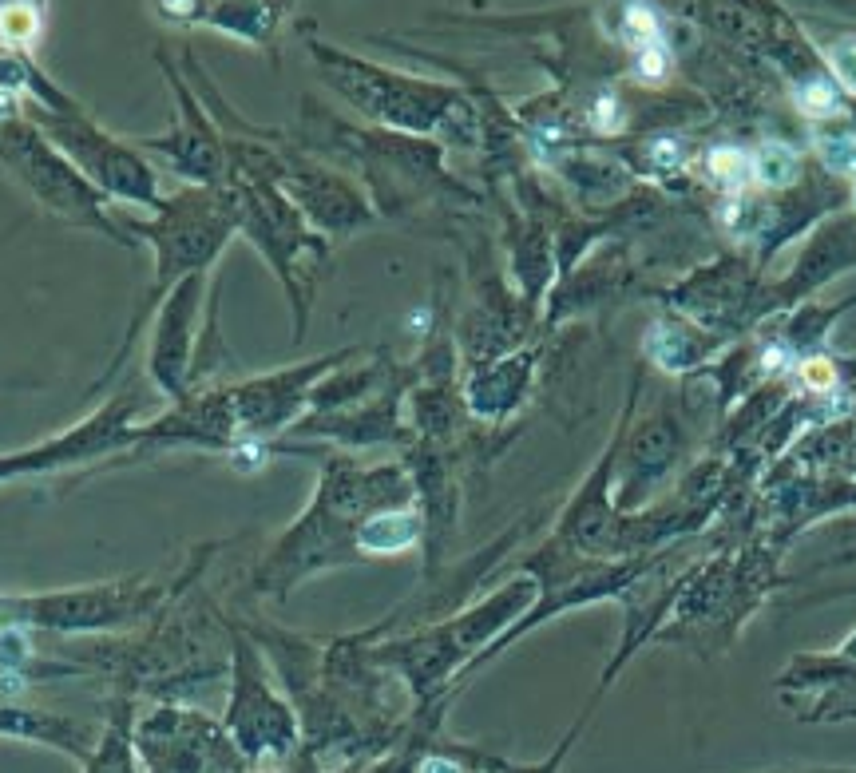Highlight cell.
Masks as SVG:
<instances>
[{
  "instance_id": "6da1fadb",
  "label": "cell",
  "mask_w": 856,
  "mask_h": 773,
  "mask_svg": "<svg viewBox=\"0 0 856 773\" xmlns=\"http://www.w3.org/2000/svg\"><path fill=\"white\" fill-rule=\"evenodd\" d=\"M417 536H421L417 516H409V512L377 516V520H369V524L361 528V548H369V552H397V548L413 544Z\"/></svg>"
},
{
  "instance_id": "7a4b0ae2",
  "label": "cell",
  "mask_w": 856,
  "mask_h": 773,
  "mask_svg": "<svg viewBox=\"0 0 856 773\" xmlns=\"http://www.w3.org/2000/svg\"><path fill=\"white\" fill-rule=\"evenodd\" d=\"M793 171H797V159L785 143H765L757 155H753V179L765 183V187H785L793 183Z\"/></svg>"
},
{
  "instance_id": "3957f363",
  "label": "cell",
  "mask_w": 856,
  "mask_h": 773,
  "mask_svg": "<svg viewBox=\"0 0 856 773\" xmlns=\"http://www.w3.org/2000/svg\"><path fill=\"white\" fill-rule=\"evenodd\" d=\"M797 108L805 115H837L841 111V100H837V88L825 84V80H805L797 88Z\"/></svg>"
},
{
  "instance_id": "277c9868",
  "label": "cell",
  "mask_w": 856,
  "mask_h": 773,
  "mask_svg": "<svg viewBox=\"0 0 856 773\" xmlns=\"http://www.w3.org/2000/svg\"><path fill=\"white\" fill-rule=\"evenodd\" d=\"M710 171H714V179H718V183H726V187H742V183H746V171H753V163H749L742 151L718 147V151L710 155Z\"/></svg>"
},
{
  "instance_id": "5b68a950",
  "label": "cell",
  "mask_w": 856,
  "mask_h": 773,
  "mask_svg": "<svg viewBox=\"0 0 856 773\" xmlns=\"http://www.w3.org/2000/svg\"><path fill=\"white\" fill-rule=\"evenodd\" d=\"M821 159H825V167L837 171V175H856V139H849V135H829V139H821Z\"/></svg>"
},
{
  "instance_id": "8992f818",
  "label": "cell",
  "mask_w": 856,
  "mask_h": 773,
  "mask_svg": "<svg viewBox=\"0 0 856 773\" xmlns=\"http://www.w3.org/2000/svg\"><path fill=\"white\" fill-rule=\"evenodd\" d=\"M829 64L841 76V84L856 96V40H841L829 48Z\"/></svg>"
},
{
  "instance_id": "52a82bcc",
  "label": "cell",
  "mask_w": 856,
  "mask_h": 773,
  "mask_svg": "<svg viewBox=\"0 0 856 773\" xmlns=\"http://www.w3.org/2000/svg\"><path fill=\"white\" fill-rule=\"evenodd\" d=\"M627 32H631V36H635V44H639V48H650V44H654V32H658V28H654V16H650V8H627Z\"/></svg>"
},
{
  "instance_id": "ba28073f",
  "label": "cell",
  "mask_w": 856,
  "mask_h": 773,
  "mask_svg": "<svg viewBox=\"0 0 856 773\" xmlns=\"http://www.w3.org/2000/svg\"><path fill=\"white\" fill-rule=\"evenodd\" d=\"M595 123H599L603 131H615V127H619V115H615V100H611V96H599V100H595Z\"/></svg>"
},
{
  "instance_id": "9c48e42d",
  "label": "cell",
  "mask_w": 856,
  "mask_h": 773,
  "mask_svg": "<svg viewBox=\"0 0 856 773\" xmlns=\"http://www.w3.org/2000/svg\"><path fill=\"white\" fill-rule=\"evenodd\" d=\"M805 381H809V385H817V389L833 385V365H825V361H809V365H805Z\"/></svg>"
},
{
  "instance_id": "30bf717a",
  "label": "cell",
  "mask_w": 856,
  "mask_h": 773,
  "mask_svg": "<svg viewBox=\"0 0 856 773\" xmlns=\"http://www.w3.org/2000/svg\"><path fill=\"white\" fill-rule=\"evenodd\" d=\"M662 68H666V56H662L658 48H646V52H642V72H646V80H658Z\"/></svg>"
},
{
  "instance_id": "8fae6325",
  "label": "cell",
  "mask_w": 856,
  "mask_h": 773,
  "mask_svg": "<svg viewBox=\"0 0 856 773\" xmlns=\"http://www.w3.org/2000/svg\"><path fill=\"white\" fill-rule=\"evenodd\" d=\"M654 163H666V167H674V163H678V143H670V139L654 143Z\"/></svg>"
},
{
  "instance_id": "7c38bea8",
  "label": "cell",
  "mask_w": 856,
  "mask_h": 773,
  "mask_svg": "<svg viewBox=\"0 0 856 773\" xmlns=\"http://www.w3.org/2000/svg\"><path fill=\"white\" fill-rule=\"evenodd\" d=\"M421 773H460V766H456V762H444V758H428L425 766H421Z\"/></svg>"
}]
</instances>
